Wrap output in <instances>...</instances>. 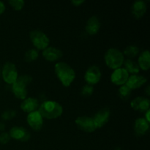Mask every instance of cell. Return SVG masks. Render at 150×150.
I'll list each match as a JSON object with an SVG mask.
<instances>
[{"label":"cell","mask_w":150,"mask_h":150,"mask_svg":"<svg viewBox=\"0 0 150 150\" xmlns=\"http://www.w3.org/2000/svg\"><path fill=\"white\" fill-rule=\"evenodd\" d=\"M101 79V72L99 67L96 65L90 66L86 71L84 79L87 84L94 85L98 83Z\"/></svg>","instance_id":"7"},{"label":"cell","mask_w":150,"mask_h":150,"mask_svg":"<svg viewBox=\"0 0 150 150\" xmlns=\"http://www.w3.org/2000/svg\"><path fill=\"white\" fill-rule=\"evenodd\" d=\"M146 11V4L143 0H136L131 7V13L136 18H141Z\"/></svg>","instance_id":"16"},{"label":"cell","mask_w":150,"mask_h":150,"mask_svg":"<svg viewBox=\"0 0 150 150\" xmlns=\"http://www.w3.org/2000/svg\"><path fill=\"white\" fill-rule=\"evenodd\" d=\"M9 4L14 10H20L23 7L25 2L23 0H10Z\"/></svg>","instance_id":"25"},{"label":"cell","mask_w":150,"mask_h":150,"mask_svg":"<svg viewBox=\"0 0 150 150\" xmlns=\"http://www.w3.org/2000/svg\"><path fill=\"white\" fill-rule=\"evenodd\" d=\"M146 88H147V89H146V92H147V95H149V86H148Z\"/></svg>","instance_id":"34"},{"label":"cell","mask_w":150,"mask_h":150,"mask_svg":"<svg viewBox=\"0 0 150 150\" xmlns=\"http://www.w3.org/2000/svg\"><path fill=\"white\" fill-rule=\"evenodd\" d=\"M38 108H39V102L38 99L35 98H25L21 104V108L24 112L28 113V114L38 111L37 109Z\"/></svg>","instance_id":"15"},{"label":"cell","mask_w":150,"mask_h":150,"mask_svg":"<svg viewBox=\"0 0 150 150\" xmlns=\"http://www.w3.org/2000/svg\"><path fill=\"white\" fill-rule=\"evenodd\" d=\"M10 138L16 139V140L21 141V142H26L30 139V133L23 127L15 126L13 127L10 130Z\"/></svg>","instance_id":"11"},{"label":"cell","mask_w":150,"mask_h":150,"mask_svg":"<svg viewBox=\"0 0 150 150\" xmlns=\"http://www.w3.org/2000/svg\"><path fill=\"white\" fill-rule=\"evenodd\" d=\"M131 89H130L126 84L122 85L118 90L119 96H120V98H121V99H122L123 100H128L129 98L130 97V95H131Z\"/></svg>","instance_id":"22"},{"label":"cell","mask_w":150,"mask_h":150,"mask_svg":"<svg viewBox=\"0 0 150 150\" xmlns=\"http://www.w3.org/2000/svg\"><path fill=\"white\" fill-rule=\"evenodd\" d=\"M4 127H5V125L3 123H0V130H3Z\"/></svg>","instance_id":"33"},{"label":"cell","mask_w":150,"mask_h":150,"mask_svg":"<svg viewBox=\"0 0 150 150\" xmlns=\"http://www.w3.org/2000/svg\"><path fill=\"white\" fill-rule=\"evenodd\" d=\"M10 139V136L9 133H2L0 134V144H5L8 143Z\"/></svg>","instance_id":"29"},{"label":"cell","mask_w":150,"mask_h":150,"mask_svg":"<svg viewBox=\"0 0 150 150\" xmlns=\"http://www.w3.org/2000/svg\"><path fill=\"white\" fill-rule=\"evenodd\" d=\"M38 111L42 118L53 120L59 117L63 113V108L59 103L53 100H47L42 103Z\"/></svg>","instance_id":"2"},{"label":"cell","mask_w":150,"mask_h":150,"mask_svg":"<svg viewBox=\"0 0 150 150\" xmlns=\"http://www.w3.org/2000/svg\"><path fill=\"white\" fill-rule=\"evenodd\" d=\"M100 28V21L97 16H93L89 18L86 21L85 29L88 34L94 35L98 33Z\"/></svg>","instance_id":"18"},{"label":"cell","mask_w":150,"mask_h":150,"mask_svg":"<svg viewBox=\"0 0 150 150\" xmlns=\"http://www.w3.org/2000/svg\"><path fill=\"white\" fill-rule=\"evenodd\" d=\"M125 67L124 68L127 70V73H132V74L135 75L138 73L140 70V67H139L138 63L134 62L133 60L130 59H127L124 60L123 62Z\"/></svg>","instance_id":"21"},{"label":"cell","mask_w":150,"mask_h":150,"mask_svg":"<svg viewBox=\"0 0 150 150\" xmlns=\"http://www.w3.org/2000/svg\"><path fill=\"white\" fill-rule=\"evenodd\" d=\"M139 66L142 70H147L150 67V53L148 50L141 53L139 57Z\"/></svg>","instance_id":"20"},{"label":"cell","mask_w":150,"mask_h":150,"mask_svg":"<svg viewBox=\"0 0 150 150\" xmlns=\"http://www.w3.org/2000/svg\"><path fill=\"white\" fill-rule=\"evenodd\" d=\"M110 115H111V111L108 108H102L95 114L92 119L96 125L97 129L103 127L108 122L110 118Z\"/></svg>","instance_id":"10"},{"label":"cell","mask_w":150,"mask_h":150,"mask_svg":"<svg viewBox=\"0 0 150 150\" xmlns=\"http://www.w3.org/2000/svg\"><path fill=\"white\" fill-rule=\"evenodd\" d=\"M75 122L80 130L86 133H92L97 129L93 119L87 116H81V117H77Z\"/></svg>","instance_id":"6"},{"label":"cell","mask_w":150,"mask_h":150,"mask_svg":"<svg viewBox=\"0 0 150 150\" xmlns=\"http://www.w3.org/2000/svg\"><path fill=\"white\" fill-rule=\"evenodd\" d=\"M39 54H38V51L36 49H29L25 53L24 55V59L26 62H32L35 61L38 59Z\"/></svg>","instance_id":"24"},{"label":"cell","mask_w":150,"mask_h":150,"mask_svg":"<svg viewBox=\"0 0 150 150\" xmlns=\"http://www.w3.org/2000/svg\"><path fill=\"white\" fill-rule=\"evenodd\" d=\"M139 52V49L136 45H128L125 48L124 51V55L127 57L128 58H133L136 56L138 55Z\"/></svg>","instance_id":"23"},{"label":"cell","mask_w":150,"mask_h":150,"mask_svg":"<svg viewBox=\"0 0 150 150\" xmlns=\"http://www.w3.org/2000/svg\"><path fill=\"white\" fill-rule=\"evenodd\" d=\"M63 55V53L61 50L53 46L47 47L42 51V56L48 61L54 62L59 59Z\"/></svg>","instance_id":"13"},{"label":"cell","mask_w":150,"mask_h":150,"mask_svg":"<svg viewBox=\"0 0 150 150\" xmlns=\"http://www.w3.org/2000/svg\"><path fill=\"white\" fill-rule=\"evenodd\" d=\"M149 128V123L144 118H139L134 124V130L138 136H143Z\"/></svg>","instance_id":"19"},{"label":"cell","mask_w":150,"mask_h":150,"mask_svg":"<svg viewBox=\"0 0 150 150\" xmlns=\"http://www.w3.org/2000/svg\"><path fill=\"white\" fill-rule=\"evenodd\" d=\"M71 2L72 4H73L74 5L79 6V5H81L82 3L84 2V1H83V0H72Z\"/></svg>","instance_id":"30"},{"label":"cell","mask_w":150,"mask_h":150,"mask_svg":"<svg viewBox=\"0 0 150 150\" xmlns=\"http://www.w3.org/2000/svg\"><path fill=\"white\" fill-rule=\"evenodd\" d=\"M129 73L124 67L115 69L111 76V80L116 85H124L127 82Z\"/></svg>","instance_id":"8"},{"label":"cell","mask_w":150,"mask_h":150,"mask_svg":"<svg viewBox=\"0 0 150 150\" xmlns=\"http://www.w3.org/2000/svg\"><path fill=\"white\" fill-rule=\"evenodd\" d=\"M105 64L108 67L111 69L120 68L123 64L125 60V57L123 53L121 51L115 48H109L105 52Z\"/></svg>","instance_id":"3"},{"label":"cell","mask_w":150,"mask_h":150,"mask_svg":"<svg viewBox=\"0 0 150 150\" xmlns=\"http://www.w3.org/2000/svg\"><path fill=\"white\" fill-rule=\"evenodd\" d=\"M131 107L135 111H146L149 109L150 102L148 98L144 97H137L131 101Z\"/></svg>","instance_id":"12"},{"label":"cell","mask_w":150,"mask_h":150,"mask_svg":"<svg viewBox=\"0 0 150 150\" xmlns=\"http://www.w3.org/2000/svg\"><path fill=\"white\" fill-rule=\"evenodd\" d=\"M26 85L19 81L18 79L16 81V82L12 84V90L15 96L18 99L24 100L26 98L27 95V90H26Z\"/></svg>","instance_id":"14"},{"label":"cell","mask_w":150,"mask_h":150,"mask_svg":"<svg viewBox=\"0 0 150 150\" xmlns=\"http://www.w3.org/2000/svg\"><path fill=\"white\" fill-rule=\"evenodd\" d=\"M15 115H16L15 111H13V110H7V111H4V112L2 113L1 117H2V118L4 119V120H10V119L13 118V117H15Z\"/></svg>","instance_id":"27"},{"label":"cell","mask_w":150,"mask_h":150,"mask_svg":"<svg viewBox=\"0 0 150 150\" xmlns=\"http://www.w3.org/2000/svg\"><path fill=\"white\" fill-rule=\"evenodd\" d=\"M55 73L58 79L64 86H69L76 78L75 70L64 62H57L54 67Z\"/></svg>","instance_id":"1"},{"label":"cell","mask_w":150,"mask_h":150,"mask_svg":"<svg viewBox=\"0 0 150 150\" xmlns=\"http://www.w3.org/2000/svg\"><path fill=\"white\" fill-rule=\"evenodd\" d=\"M0 73H1V71H0Z\"/></svg>","instance_id":"35"},{"label":"cell","mask_w":150,"mask_h":150,"mask_svg":"<svg viewBox=\"0 0 150 150\" xmlns=\"http://www.w3.org/2000/svg\"><path fill=\"white\" fill-rule=\"evenodd\" d=\"M1 74H2V78L4 81L9 84H13L14 82H16L18 77L16 65L10 62H7V63H5L3 67Z\"/></svg>","instance_id":"5"},{"label":"cell","mask_w":150,"mask_h":150,"mask_svg":"<svg viewBox=\"0 0 150 150\" xmlns=\"http://www.w3.org/2000/svg\"><path fill=\"white\" fill-rule=\"evenodd\" d=\"M144 119L148 122L149 123V122H150V110L149 109L146 111V114H145V118Z\"/></svg>","instance_id":"32"},{"label":"cell","mask_w":150,"mask_h":150,"mask_svg":"<svg viewBox=\"0 0 150 150\" xmlns=\"http://www.w3.org/2000/svg\"><path fill=\"white\" fill-rule=\"evenodd\" d=\"M29 37L33 45L38 49L44 50L49 45V38L42 31L38 29L32 30L29 34Z\"/></svg>","instance_id":"4"},{"label":"cell","mask_w":150,"mask_h":150,"mask_svg":"<svg viewBox=\"0 0 150 150\" xmlns=\"http://www.w3.org/2000/svg\"><path fill=\"white\" fill-rule=\"evenodd\" d=\"M94 92V88L92 85L86 84L82 87L81 90V95L84 97H89L92 95Z\"/></svg>","instance_id":"26"},{"label":"cell","mask_w":150,"mask_h":150,"mask_svg":"<svg viewBox=\"0 0 150 150\" xmlns=\"http://www.w3.org/2000/svg\"><path fill=\"white\" fill-rule=\"evenodd\" d=\"M26 120L29 125L34 130L38 131L42 128V125H43V118L38 111L28 114Z\"/></svg>","instance_id":"9"},{"label":"cell","mask_w":150,"mask_h":150,"mask_svg":"<svg viewBox=\"0 0 150 150\" xmlns=\"http://www.w3.org/2000/svg\"><path fill=\"white\" fill-rule=\"evenodd\" d=\"M18 79L19 81H21V82H23V83H25L26 85L29 84L32 81V76H29V75H22V76H18Z\"/></svg>","instance_id":"28"},{"label":"cell","mask_w":150,"mask_h":150,"mask_svg":"<svg viewBox=\"0 0 150 150\" xmlns=\"http://www.w3.org/2000/svg\"><path fill=\"white\" fill-rule=\"evenodd\" d=\"M146 81L147 79L144 77L143 76H139V75L135 74L129 76L125 84L132 90V89H136L141 87L142 85L146 83Z\"/></svg>","instance_id":"17"},{"label":"cell","mask_w":150,"mask_h":150,"mask_svg":"<svg viewBox=\"0 0 150 150\" xmlns=\"http://www.w3.org/2000/svg\"><path fill=\"white\" fill-rule=\"evenodd\" d=\"M4 10H5V5L2 1H0V15L4 13Z\"/></svg>","instance_id":"31"}]
</instances>
